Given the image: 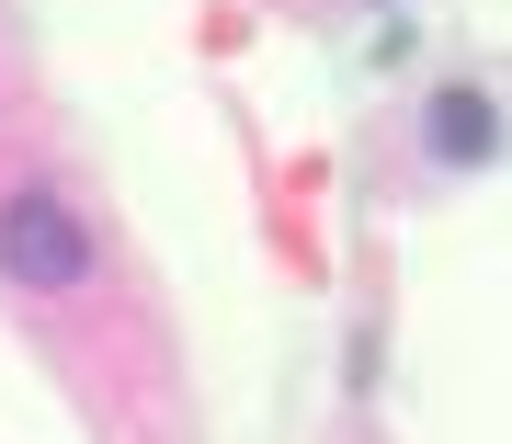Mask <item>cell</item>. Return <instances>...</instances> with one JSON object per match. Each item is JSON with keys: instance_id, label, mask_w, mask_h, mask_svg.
Here are the masks:
<instances>
[{"instance_id": "cell-1", "label": "cell", "mask_w": 512, "mask_h": 444, "mask_svg": "<svg viewBox=\"0 0 512 444\" xmlns=\"http://www.w3.org/2000/svg\"><path fill=\"white\" fill-rule=\"evenodd\" d=\"M92 228H80V205L57 194V183H12L0 194V274H12L23 296H69V285H92Z\"/></svg>"}, {"instance_id": "cell-2", "label": "cell", "mask_w": 512, "mask_h": 444, "mask_svg": "<svg viewBox=\"0 0 512 444\" xmlns=\"http://www.w3.org/2000/svg\"><path fill=\"white\" fill-rule=\"evenodd\" d=\"M421 137H433V160L478 171V160H501V103L478 92V80H444V92H433V114H421Z\"/></svg>"}]
</instances>
